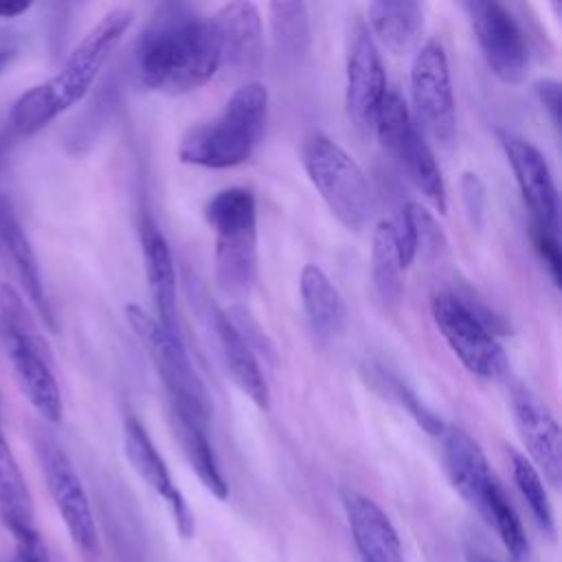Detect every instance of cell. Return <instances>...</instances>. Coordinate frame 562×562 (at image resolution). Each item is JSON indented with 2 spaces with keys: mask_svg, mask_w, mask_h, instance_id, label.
I'll list each match as a JSON object with an SVG mask.
<instances>
[{
  "mask_svg": "<svg viewBox=\"0 0 562 562\" xmlns=\"http://www.w3.org/2000/svg\"><path fill=\"white\" fill-rule=\"evenodd\" d=\"M138 81L160 94L198 90L220 70L211 20L184 2L154 9L134 48Z\"/></svg>",
  "mask_w": 562,
  "mask_h": 562,
  "instance_id": "1",
  "label": "cell"
},
{
  "mask_svg": "<svg viewBox=\"0 0 562 562\" xmlns=\"http://www.w3.org/2000/svg\"><path fill=\"white\" fill-rule=\"evenodd\" d=\"M132 22L134 11L130 7H116L101 15V20L75 44L53 77L18 97L9 114L13 134L31 136L75 108L90 92Z\"/></svg>",
  "mask_w": 562,
  "mask_h": 562,
  "instance_id": "2",
  "label": "cell"
},
{
  "mask_svg": "<svg viewBox=\"0 0 562 562\" xmlns=\"http://www.w3.org/2000/svg\"><path fill=\"white\" fill-rule=\"evenodd\" d=\"M268 88L261 81L241 83L224 110L206 123L189 127L178 145V158L206 169H231L246 162L266 125Z\"/></svg>",
  "mask_w": 562,
  "mask_h": 562,
  "instance_id": "3",
  "label": "cell"
},
{
  "mask_svg": "<svg viewBox=\"0 0 562 562\" xmlns=\"http://www.w3.org/2000/svg\"><path fill=\"white\" fill-rule=\"evenodd\" d=\"M204 220L215 235V281L228 296L241 299L257 283V202L250 189L228 187L204 206Z\"/></svg>",
  "mask_w": 562,
  "mask_h": 562,
  "instance_id": "4",
  "label": "cell"
},
{
  "mask_svg": "<svg viewBox=\"0 0 562 562\" xmlns=\"http://www.w3.org/2000/svg\"><path fill=\"white\" fill-rule=\"evenodd\" d=\"M0 329L22 395L42 419L57 424L64 415V404L48 345L35 329L22 296L9 283H0Z\"/></svg>",
  "mask_w": 562,
  "mask_h": 562,
  "instance_id": "5",
  "label": "cell"
},
{
  "mask_svg": "<svg viewBox=\"0 0 562 562\" xmlns=\"http://www.w3.org/2000/svg\"><path fill=\"white\" fill-rule=\"evenodd\" d=\"M303 169L336 220L360 231L371 213V191L360 165L329 136L312 134L301 147Z\"/></svg>",
  "mask_w": 562,
  "mask_h": 562,
  "instance_id": "6",
  "label": "cell"
},
{
  "mask_svg": "<svg viewBox=\"0 0 562 562\" xmlns=\"http://www.w3.org/2000/svg\"><path fill=\"white\" fill-rule=\"evenodd\" d=\"M125 318L160 375L171 406L206 424L211 417V397L180 334L169 331L156 321V316L134 303L125 305Z\"/></svg>",
  "mask_w": 562,
  "mask_h": 562,
  "instance_id": "7",
  "label": "cell"
},
{
  "mask_svg": "<svg viewBox=\"0 0 562 562\" xmlns=\"http://www.w3.org/2000/svg\"><path fill=\"white\" fill-rule=\"evenodd\" d=\"M430 310L439 334L472 375L496 380L507 371V356L490 318L470 301L454 292H439L432 296Z\"/></svg>",
  "mask_w": 562,
  "mask_h": 562,
  "instance_id": "8",
  "label": "cell"
},
{
  "mask_svg": "<svg viewBox=\"0 0 562 562\" xmlns=\"http://www.w3.org/2000/svg\"><path fill=\"white\" fill-rule=\"evenodd\" d=\"M37 459L44 472V481L48 494L66 525V531L77 549V553L86 562H94L99 558V533L94 514L83 490V483L66 454V450L48 435H40L35 439Z\"/></svg>",
  "mask_w": 562,
  "mask_h": 562,
  "instance_id": "9",
  "label": "cell"
},
{
  "mask_svg": "<svg viewBox=\"0 0 562 562\" xmlns=\"http://www.w3.org/2000/svg\"><path fill=\"white\" fill-rule=\"evenodd\" d=\"M411 97L415 108L413 121H417L415 125H422L432 140L450 145L457 136V108L448 57L437 40L419 44L413 55Z\"/></svg>",
  "mask_w": 562,
  "mask_h": 562,
  "instance_id": "10",
  "label": "cell"
},
{
  "mask_svg": "<svg viewBox=\"0 0 562 562\" xmlns=\"http://www.w3.org/2000/svg\"><path fill=\"white\" fill-rule=\"evenodd\" d=\"M461 9L494 77L509 86L522 83L529 70V42L512 11L496 0H468Z\"/></svg>",
  "mask_w": 562,
  "mask_h": 562,
  "instance_id": "11",
  "label": "cell"
},
{
  "mask_svg": "<svg viewBox=\"0 0 562 562\" xmlns=\"http://www.w3.org/2000/svg\"><path fill=\"white\" fill-rule=\"evenodd\" d=\"M498 140L531 215V226L558 233V189L547 158L531 140L516 132L498 130Z\"/></svg>",
  "mask_w": 562,
  "mask_h": 562,
  "instance_id": "12",
  "label": "cell"
},
{
  "mask_svg": "<svg viewBox=\"0 0 562 562\" xmlns=\"http://www.w3.org/2000/svg\"><path fill=\"white\" fill-rule=\"evenodd\" d=\"M386 75L369 29L358 24L349 40L347 50V86H345V105L351 123L369 132L373 130L375 112L386 94Z\"/></svg>",
  "mask_w": 562,
  "mask_h": 562,
  "instance_id": "13",
  "label": "cell"
},
{
  "mask_svg": "<svg viewBox=\"0 0 562 562\" xmlns=\"http://www.w3.org/2000/svg\"><path fill=\"white\" fill-rule=\"evenodd\" d=\"M211 20L220 68L235 75L257 72L263 64V22L252 2L237 0L220 7Z\"/></svg>",
  "mask_w": 562,
  "mask_h": 562,
  "instance_id": "14",
  "label": "cell"
},
{
  "mask_svg": "<svg viewBox=\"0 0 562 562\" xmlns=\"http://www.w3.org/2000/svg\"><path fill=\"white\" fill-rule=\"evenodd\" d=\"M123 448L134 472L165 501L171 520L182 538H191L195 533L193 512L171 479V472L156 450L149 432L136 417H125L123 422Z\"/></svg>",
  "mask_w": 562,
  "mask_h": 562,
  "instance_id": "15",
  "label": "cell"
},
{
  "mask_svg": "<svg viewBox=\"0 0 562 562\" xmlns=\"http://www.w3.org/2000/svg\"><path fill=\"white\" fill-rule=\"evenodd\" d=\"M441 461L452 487L483 516L490 501L503 490L481 446L459 426L441 432Z\"/></svg>",
  "mask_w": 562,
  "mask_h": 562,
  "instance_id": "16",
  "label": "cell"
},
{
  "mask_svg": "<svg viewBox=\"0 0 562 562\" xmlns=\"http://www.w3.org/2000/svg\"><path fill=\"white\" fill-rule=\"evenodd\" d=\"M512 415L531 465L538 470L540 476L558 487L562 479V435L558 419L529 391L514 393Z\"/></svg>",
  "mask_w": 562,
  "mask_h": 562,
  "instance_id": "17",
  "label": "cell"
},
{
  "mask_svg": "<svg viewBox=\"0 0 562 562\" xmlns=\"http://www.w3.org/2000/svg\"><path fill=\"white\" fill-rule=\"evenodd\" d=\"M342 509L362 562H402V542L384 509L356 490H342Z\"/></svg>",
  "mask_w": 562,
  "mask_h": 562,
  "instance_id": "18",
  "label": "cell"
},
{
  "mask_svg": "<svg viewBox=\"0 0 562 562\" xmlns=\"http://www.w3.org/2000/svg\"><path fill=\"white\" fill-rule=\"evenodd\" d=\"M140 246H143L147 290L156 310V321L169 331L178 334L173 257L165 235L160 233V228L154 224L151 217H143L140 222Z\"/></svg>",
  "mask_w": 562,
  "mask_h": 562,
  "instance_id": "19",
  "label": "cell"
},
{
  "mask_svg": "<svg viewBox=\"0 0 562 562\" xmlns=\"http://www.w3.org/2000/svg\"><path fill=\"white\" fill-rule=\"evenodd\" d=\"M211 325L215 331V340H217L224 367L231 373L233 382L239 386L241 393H246L255 402V406L268 408L270 391H268V382L261 371V364L257 360V353L241 338V334L235 329V325L231 323L224 310L220 307L211 310Z\"/></svg>",
  "mask_w": 562,
  "mask_h": 562,
  "instance_id": "20",
  "label": "cell"
},
{
  "mask_svg": "<svg viewBox=\"0 0 562 562\" xmlns=\"http://www.w3.org/2000/svg\"><path fill=\"white\" fill-rule=\"evenodd\" d=\"M369 33L389 53L402 57L415 53L424 31V7L413 0H375L367 9Z\"/></svg>",
  "mask_w": 562,
  "mask_h": 562,
  "instance_id": "21",
  "label": "cell"
},
{
  "mask_svg": "<svg viewBox=\"0 0 562 562\" xmlns=\"http://www.w3.org/2000/svg\"><path fill=\"white\" fill-rule=\"evenodd\" d=\"M301 303L312 329L323 338H334L347 327V307L331 279L314 263L303 266L299 277Z\"/></svg>",
  "mask_w": 562,
  "mask_h": 562,
  "instance_id": "22",
  "label": "cell"
},
{
  "mask_svg": "<svg viewBox=\"0 0 562 562\" xmlns=\"http://www.w3.org/2000/svg\"><path fill=\"white\" fill-rule=\"evenodd\" d=\"M171 428L178 437V443L200 479V483L220 501L228 498V483L220 470V463L215 459V452L211 448V441L206 437V424L193 419L191 415L178 411L171 406Z\"/></svg>",
  "mask_w": 562,
  "mask_h": 562,
  "instance_id": "23",
  "label": "cell"
},
{
  "mask_svg": "<svg viewBox=\"0 0 562 562\" xmlns=\"http://www.w3.org/2000/svg\"><path fill=\"white\" fill-rule=\"evenodd\" d=\"M0 239L13 261V268L22 281V288L31 301V305L35 307V312L42 316L44 325L50 331H57V321L55 314L50 310V303L46 299V290H44V281H42V272H40V263L37 257L26 239V235L22 233L20 224L15 222V217L9 213L2 224H0Z\"/></svg>",
  "mask_w": 562,
  "mask_h": 562,
  "instance_id": "24",
  "label": "cell"
},
{
  "mask_svg": "<svg viewBox=\"0 0 562 562\" xmlns=\"http://www.w3.org/2000/svg\"><path fill=\"white\" fill-rule=\"evenodd\" d=\"M35 509L22 470L7 443L0 417V522L13 533L35 529Z\"/></svg>",
  "mask_w": 562,
  "mask_h": 562,
  "instance_id": "25",
  "label": "cell"
},
{
  "mask_svg": "<svg viewBox=\"0 0 562 562\" xmlns=\"http://www.w3.org/2000/svg\"><path fill=\"white\" fill-rule=\"evenodd\" d=\"M395 160L402 165L411 182L422 191V195L432 204L435 211L446 213L448 209V193L446 182L435 158V151L419 127L411 132V136L402 143V147L393 154Z\"/></svg>",
  "mask_w": 562,
  "mask_h": 562,
  "instance_id": "26",
  "label": "cell"
},
{
  "mask_svg": "<svg viewBox=\"0 0 562 562\" xmlns=\"http://www.w3.org/2000/svg\"><path fill=\"white\" fill-rule=\"evenodd\" d=\"M274 55L281 64H296L310 46V15L303 2H272L268 7Z\"/></svg>",
  "mask_w": 562,
  "mask_h": 562,
  "instance_id": "27",
  "label": "cell"
},
{
  "mask_svg": "<svg viewBox=\"0 0 562 562\" xmlns=\"http://www.w3.org/2000/svg\"><path fill=\"white\" fill-rule=\"evenodd\" d=\"M402 263L395 244V231L391 220H380L373 228V244H371V281L378 296L386 305H395L404 292L402 279Z\"/></svg>",
  "mask_w": 562,
  "mask_h": 562,
  "instance_id": "28",
  "label": "cell"
},
{
  "mask_svg": "<svg viewBox=\"0 0 562 562\" xmlns=\"http://www.w3.org/2000/svg\"><path fill=\"white\" fill-rule=\"evenodd\" d=\"M509 465H512V476H514V483L520 492V496L525 498L533 520L538 522V527L547 533V536H553L555 533V522H553V509H551V503H549V496H547V490H544V483H542V476L538 474V470L531 465V461L516 452V450H509Z\"/></svg>",
  "mask_w": 562,
  "mask_h": 562,
  "instance_id": "29",
  "label": "cell"
},
{
  "mask_svg": "<svg viewBox=\"0 0 562 562\" xmlns=\"http://www.w3.org/2000/svg\"><path fill=\"white\" fill-rule=\"evenodd\" d=\"M371 384H373V389L382 391L389 400H393L395 404H400L402 408H406L408 415L417 422V426H419L422 430H426L428 435H432V437H437V439L441 437V432H443V428H446L443 419H441L432 408H428V406L415 395V391H413L406 382H402L397 375L389 373V371L382 369V367H373Z\"/></svg>",
  "mask_w": 562,
  "mask_h": 562,
  "instance_id": "30",
  "label": "cell"
},
{
  "mask_svg": "<svg viewBox=\"0 0 562 562\" xmlns=\"http://www.w3.org/2000/svg\"><path fill=\"white\" fill-rule=\"evenodd\" d=\"M415 127L417 125L413 121L408 103L404 101V97L397 90L389 88L386 94L382 97V103L373 119V130L378 134L380 145L389 154H395Z\"/></svg>",
  "mask_w": 562,
  "mask_h": 562,
  "instance_id": "31",
  "label": "cell"
},
{
  "mask_svg": "<svg viewBox=\"0 0 562 562\" xmlns=\"http://www.w3.org/2000/svg\"><path fill=\"white\" fill-rule=\"evenodd\" d=\"M459 191H461V202L465 209V215L474 228H483L485 222V184L474 171H465L459 180Z\"/></svg>",
  "mask_w": 562,
  "mask_h": 562,
  "instance_id": "32",
  "label": "cell"
},
{
  "mask_svg": "<svg viewBox=\"0 0 562 562\" xmlns=\"http://www.w3.org/2000/svg\"><path fill=\"white\" fill-rule=\"evenodd\" d=\"M531 239L536 246V252L540 255L551 281L555 285H560V268H562V257H560V241H558V233H549L542 228L531 226Z\"/></svg>",
  "mask_w": 562,
  "mask_h": 562,
  "instance_id": "33",
  "label": "cell"
},
{
  "mask_svg": "<svg viewBox=\"0 0 562 562\" xmlns=\"http://www.w3.org/2000/svg\"><path fill=\"white\" fill-rule=\"evenodd\" d=\"M13 555L9 562H50L46 544L42 542L37 529L13 533Z\"/></svg>",
  "mask_w": 562,
  "mask_h": 562,
  "instance_id": "34",
  "label": "cell"
},
{
  "mask_svg": "<svg viewBox=\"0 0 562 562\" xmlns=\"http://www.w3.org/2000/svg\"><path fill=\"white\" fill-rule=\"evenodd\" d=\"M536 97L547 110L551 123L560 127V110H562V97H560V83L555 79H540L533 83Z\"/></svg>",
  "mask_w": 562,
  "mask_h": 562,
  "instance_id": "35",
  "label": "cell"
},
{
  "mask_svg": "<svg viewBox=\"0 0 562 562\" xmlns=\"http://www.w3.org/2000/svg\"><path fill=\"white\" fill-rule=\"evenodd\" d=\"M20 53V37L15 31L0 29V75L13 64Z\"/></svg>",
  "mask_w": 562,
  "mask_h": 562,
  "instance_id": "36",
  "label": "cell"
},
{
  "mask_svg": "<svg viewBox=\"0 0 562 562\" xmlns=\"http://www.w3.org/2000/svg\"><path fill=\"white\" fill-rule=\"evenodd\" d=\"M31 9V2H15V0H0V18H18Z\"/></svg>",
  "mask_w": 562,
  "mask_h": 562,
  "instance_id": "37",
  "label": "cell"
},
{
  "mask_svg": "<svg viewBox=\"0 0 562 562\" xmlns=\"http://www.w3.org/2000/svg\"><path fill=\"white\" fill-rule=\"evenodd\" d=\"M9 151V136L7 134H0V167L4 162V156Z\"/></svg>",
  "mask_w": 562,
  "mask_h": 562,
  "instance_id": "38",
  "label": "cell"
},
{
  "mask_svg": "<svg viewBox=\"0 0 562 562\" xmlns=\"http://www.w3.org/2000/svg\"><path fill=\"white\" fill-rule=\"evenodd\" d=\"M468 562H498V560H494L490 555H483V553H470Z\"/></svg>",
  "mask_w": 562,
  "mask_h": 562,
  "instance_id": "39",
  "label": "cell"
},
{
  "mask_svg": "<svg viewBox=\"0 0 562 562\" xmlns=\"http://www.w3.org/2000/svg\"><path fill=\"white\" fill-rule=\"evenodd\" d=\"M7 215H9V209H7V206L0 202V224H2V220H4Z\"/></svg>",
  "mask_w": 562,
  "mask_h": 562,
  "instance_id": "40",
  "label": "cell"
},
{
  "mask_svg": "<svg viewBox=\"0 0 562 562\" xmlns=\"http://www.w3.org/2000/svg\"><path fill=\"white\" fill-rule=\"evenodd\" d=\"M0 417H2V395H0Z\"/></svg>",
  "mask_w": 562,
  "mask_h": 562,
  "instance_id": "41",
  "label": "cell"
}]
</instances>
